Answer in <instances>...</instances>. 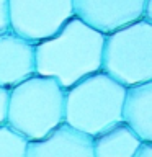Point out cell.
<instances>
[{
    "label": "cell",
    "mask_w": 152,
    "mask_h": 157,
    "mask_svg": "<svg viewBox=\"0 0 152 157\" xmlns=\"http://www.w3.org/2000/svg\"><path fill=\"white\" fill-rule=\"evenodd\" d=\"M105 34L72 17L51 38L34 44V72L64 90L101 69Z\"/></svg>",
    "instance_id": "cell-1"
},
{
    "label": "cell",
    "mask_w": 152,
    "mask_h": 157,
    "mask_svg": "<svg viewBox=\"0 0 152 157\" xmlns=\"http://www.w3.org/2000/svg\"><path fill=\"white\" fill-rule=\"evenodd\" d=\"M64 123V88L49 77L34 75L10 88L7 126L26 141H38Z\"/></svg>",
    "instance_id": "cell-2"
},
{
    "label": "cell",
    "mask_w": 152,
    "mask_h": 157,
    "mask_svg": "<svg viewBox=\"0 0 152 157\" xmlns=\"http://www.w3.org/2000/svg\"><path fill=\"white\" fill-rule=\"evenodd\" d=\"M124 87L98 71L64 90V123L87 136H97L121 123Z\"/></svg>",
    "instance_id": "cell-3"
},
{
    "label": "cell",
    "mask_w": 152,
    "mask_h": 157,
    "mask_svg": "<svg viewBox=\"0 0 152 157\" xmlns=\"http://www.w3.org/2000/svg\"><path fill=\"white\" fill-rule=\"evenodd\" d=\"M100 71L124 88L152 82V23L139 20L105 34Z\"/></svg>",
    "instance_id": "cell-4"
},
{
    "label": "cell",
    "mask_w": 152,
    "mask_h": 157,
    "mask_svg": "<svg viewBox=\"0 0 152 157\" xmlns=\"http://www.w3.org/2000/svg\"><path fill=\"white\" fill-rule=\"evenodd\" d=\"M10 31L36 44L74 17L72 0H8Z\"/></svg>",
    "instance_id": "cell-5"
},
{
    "label": "cell",
    "mask_w": 152,
    "mask_h": 157,
    "mask_svg": "<svg viewBox=\"0 0 152 157\" xmlns=\"http://www.w3.org/2000/svg\"><path fill=\"white\" fill-rule=\"evenodd\" d=\"M150 0H72L74 17L97 29L110 34L120 28L139 21Z\"/></svg>",
    "instance_id": "cell-6"
},
{
    "label": "cell",
    "mask_w": 152,
    "mask_h": 157,
    "mask_svg": "<svg viewBox=\"0 0 152 157\" xmlns=\"http://www.w3.org/2000/svg\"><path fill=\"white\" fill-rule=\"evenodd\" d=\"M34 74V44L13 31L0 34V87L13 88Z\"/></svg>",
    "instance_id": "cell-7"
},
{
    "label": "cell",
    "mask_w": 152,
    "mask_h": 157,
    "mask_svg": "<svg viewBox=\"0 0 152 157\" xmlns=\"http://www.w3.org/2000/svg\"><path fill=\"white\" fill-rule=\"evenodd\" d=\"M25 157H93L92 137L62 123L43 139L28 141Z\"/></svg>",
    "instance_id": "cell-8"
},
{
    "label": "cell",
    "mask_w": 152,
    "mask_h": 157,
    "mask_svg": "<svg viewBox=\"0 0 152 157\" xmlns=\"http://www.w3.org/2000/svg\"><path fill=\"white\" fill-rule=\"evenodd\" d=\"M121 121L142 142H152V82L124 88Z\"/></svg>",
    "instance_id": "cell-9"
},
{
    "label": "cell",
    "mask_w": 152,
    "mask_h": 157,
    "mask_svg": "<svg viewBox=\"0 0 152 157\" xmlns=\"http://www.w3.org/2000/svg\"><path fill=\"white\" fill-rule=\"evenodd\" d=\"M141 142L136 132L121 121L92 137L93 157H132Z\"/></svg>",
    "instance_id": "cell-10"
},
{
    "label": "cell",
    "mask_w": 152,
    "mask_h": 157,
    "mask_svg": "<svg viewBox=\"0 0 152 157\" xmlns=\"http://www.w3.org/2000/svg\"><path fill=\"white\" fill-rule=\"evenodd\" d=\"M28 141L10 126H0V157H25Z\"/></svg>",
    "instance_id": "cell-11"
},
{
    "label": "cell",
    "mask_w": 152,
    "mask_h": 157,
    "mask_svg": "<svg viewBox=\"0 0 152 157\" xmlns=\"http://www.w3.org/2000/svg\"><path fill=\"white\" fill-rule=\"evenodd\" d=\"M8 98H10V88L0 87V126H2V124H7Z\"/></svg>",
    "instance_id": "cell-12"
},
{
    "label": "cell",
    "mask_w": 152,
    "mask_h": 157,
    "mask_svg": "<svg viewBox=\"0 0 152 157\" xmlns=\"http://www.w3.org/2000/svg\"><path fill=\"white\" fill-rule=\"evenodd\" d=\"M10 31V12L8 0H0V34Z\"/></svg>",
    "instance_id": "cell-13"
},
{
    "label": "cell",
    "mask_w": 152,
    "mask_h": 157,
    "mask_svg": "<svg viewBox=\"0 0 152 157\" xmlns=\"http://www.w3.org/2000/svg\"><path fill=\"white\" fill-rule=\"evenodd\" d=\"M132 157H152V142H141L139 149Z\"/></svg>",
    "instance_id": "cell-14"
}]
</instances>
